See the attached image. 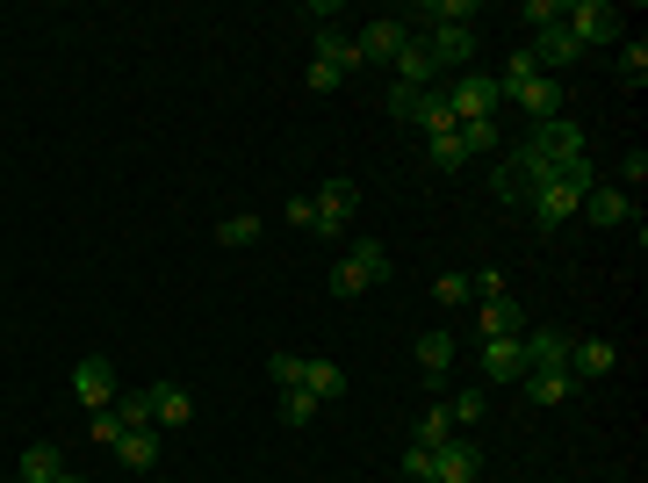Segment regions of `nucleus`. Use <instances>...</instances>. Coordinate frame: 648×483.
I'll return each instance as SVG.
<instances>
[{"instance_id":"obj_1","label":"nucleus","mask_w":648,"mask_h":483,"mask_svg":"<svg viewBox=\"0 0 648 483\" xmlns=\"http://www.w3.org/2000/svg\"><path fill=\"white\" fill-rule=\"evenodd\" d=\"M591 188H598V166H591V152H583V159H569L562 174H548V180H540V188L527 195V217H533V231H562V224L583 209V195H591Z\"/></svg>"},{"instance_id":"obj_2","label":"nucleus","mask_w":648,"mask_h":483,"mask_svg":"<svg viewBox=\"0 0 648 483\" xmlns=\"http://www.w3.org/2000/svg\"><path fill=\"white\" fill-rule=\"evenodd\" d=\"M390 267H396L390 246H382V238H361V246L332 267V296H367L375 282H390Z\"/></svg>"},{"instance_id":"obj_3","label":"nucleus","mask_w":648,"mask_h":483,"mask_svg":"<svg viewBox=\"0 0 648 483\" xmlns=\"http://www.w3.org/2000/svg\"><path fill=\"white\" fill-rule=\"evenodd\" d=\"M620 22L627 14L612 8V0H562V29L591 51V43H620Z\"/></svg>"},{"instance_id":"obj_4","label":"nucleus","mask_w":648,"mask_h":483,"mask_svg":"<svg viewBox=\"0 0 648 483\" xmlns=\"http://www.w3.org/2000/svg\"><path fill=\"white\" fill-rule=\"evenodd\" d=\"M446 109H454V124H483V116L504 109V95L483 72H454V80H446Z\"/></svg>"},{"instance_id":"obj_5","label":"nucleus","mask_w":648,"mask_h":483,"mask_svg":"<svg viewBox=\"0 0 648 483\" xmlns=\"http://www.w3.org/2000/svg\"><path fill=\"white\" fill-rule=\"evenodd\" d=\"M527 152H533V159H548V166H569V159H583V152H591V145H583L577 116H548V124H533Z\"/></svg>"},{"instance_id":"obj_6","label":"nucleus","mask_w":648,"mask_h":483,"mask_svg":"<svg viewBox=\"0 0 648 483\" xmlns=\"http://www.w3.org/2000/svg\"><path fill=\"white\" fill-rule=\"evenodd\" d=\"M361 66H396L404 58V43H411V22L404 14H375V22H361Z\"/></svg>"},{"instance_id":"obj_7","label":"nucleus","mask_w":648,"mask_h":483,"mask_svg":"<svg viewBox=\"0 0 648 483\" xmlns=\"http://www.w3.org/2000/svg\"><path fill=\"white\" fill-rule=\"evenodd\" d=\"M504 101H519V109H527V124H548V116H569V87H562V80H548V72H533V80L504 87Z\"/></svg>"},{"instance_id":"obj_8","label":"nucleus","mask_w":648,"mask_h":483,"mask_svg":"<svg viewBox=\"0 0 648 483\" xmlns=\"http://www.w3.org/2000/svg\"><path fill=\"white\" fill-rule=\"evenodd\" d=\"M311 203H317V238H332V246H338V238H346V217L361 209V188H353V180H324Z\"/></svg>"},{"instance_id":"obj_9","label":"nucleus","mask_w":648,"mask_h":483,"mask_svg":"<svg viewBox=\"0 0 648 483\" xmlns=\"http://www.w3.org/2000/svg\"><path fill=\"white\" fill-rule=\"evenodd\" d=\"M425 58L440 66V80H454V72H469V58H475V29H425Z\"/></svg>"},{"instance_id":"obj_10","label":"nucleus","mask_w":648,"mask_h":483,"mask_svg":"<svg viewBox=\"0 0 648 483\" xmlns=\"http://www.w3.org/2000/svg\"><path fill=\"white\" fill-rule=\"evenodd\" d=\"M72 397H80L87 412H108V404H116V361H108V354H87L80 368H72Z\"/></svg>"},{"instance_id":"obj_11","label":"nucleus","mask_w":648,"mask_h":483,"mask_svg":"<svg viewBox=\"0 0 648 483\" xmlns=\"http://www.w3.org/2000/svg\"><path fill=\"white\" fill-rule=\"evenodd\" d=\"M475 361H483V383H519L527 375V339H475Z\"/></svg>"},{"instance_id":"obj_12","label":"nucleus","mask_w":648,"mask_h":483,"mask_svg":"<svg viewBox=\"0 0 648 483\" xmlns=\"http://www.w3.org/2000/svg\"><path fill=\"white\" fill-rule=\"evenodd\" d=\"M475 476H483V455H475L461 433L432 447V483H475Z\"/></svg>"},{"instance_id":"obj_13","label":"nucleus","mask_w":648,"mask_h":483,"mask_svg":"<svg viewBox=\"0 0 648 483\" xmlns=\"http://www.w3.org/2000/svg\"><path fill=\"white\" fill-rule=\"evenodd\" d=\"M519 390H527V404L554 412V404L577 397V375H569V368H527V375H519Z\"/></svg>"},{"instance_id":"obj_14","label":"nucleus","mask_w":648,"mask_h":483,"mask_svg":"<svg viewBox=\"0 0 648 483\" xmlns=\"http://www.w3.org/2000/svg\"><path fill=\"white\" fill-rule=\"evenodd\" d=\"M475 339H527V310H519V296H498V304L475 310Z\"/></svg>"},{"instance_id":"obj_15","label":"nucleus","mask_w":648,"mask_h":483,"mask_svg":"<svg viewBox=\"0 0 648 483\" xmlns=\"http://www.w3.org/2000/svg\"><path fill=\"white\" fill-rule=\"evenodd\" d=\"M620 368V346L612 339H569V375L577 383H598V375H612Z\"/></svg>"},{"instance_id":"obj_16","label":"nucleus","mask_w":648,"mask_h":483,"mask_svg":"<svg viewBox=\"0 0 648 483\" xmlns=\"http://www.w3.org/2000/svg\"><path fill=\"white\" fill-rule=\"evenodd\" d=\"M583 217H591L598 231H620V224L635 217V195H627V188H606V180H598V188L583 195Z\"/></svg>"},{"instance_id":"obj_17","label":"nucleus","mask_w":648,"mask_h":483,"mask_svg":"<svg viewBox=\"0 0 648 483\" xmlns=\"http://www.w3.org/2000/svg\"><path fill=\"white\" fill-rule=\"evenodd\" d=\"M145 397H151V426H188V418H195V397H188V390H180V383H151L145 390Z\"/></svg>"},{"instance_id":"obj_18","label":"nucleus","mask_w":648,"mask_h":483,"mask_svg":"<svg viewBox=\"0 0 648 483\" xmlns=\"http://www.w3.org/2000/svg\"><path fill=\"white\" fill-rule=\"evenodd\" d=\"M311 58H324V66H338V72H361V43H353L346 29H332V22H317Z\"/></svg>"},{"instance_id":"obj_19","label":"nucleus","mask_w":648,"mask_h":483,"mask_svg":"<svg viewBox=\"0 0 648 483\" xmlns=\"http://www.w3.org/2000/svg\"><path fill=\"white\" fill-rule=\"evenodd\" d=\"M116 462H122V470H137V476L159 470V426H130V433L116 441Z\"/></svg>"},{"instance_id":"obj_20","label":"nucleus","mask_w":648,"mask_h":483,"mask_svg":"<svg viewBox=\"0 0 648 483\" xmlns=\"http://www.w3.org/2000/svg\"><path fill=\"white\" fill-rule=\"evenodd\" d=\"M446 368H454V332H425V339H419V375L440 390Z\"/></svg>"},{"instance_id":"obj_21","label":"nucleus","mask_w":648,"mask_h":483,"mask_svg":"<svg viewBox=\"0 0 648 483\" xmlns=\"http://www.w3.org/2000/svg\"><path fill=\"white\" fill-rule=\"evenodd\" d=\"M14 476H22V483H58V476H66V455H58L51 441H37V447H22Z\"/></svg>"},{"instance_id":"obj_22","label":"nucleus","mask_w":648,"mask_h":483,"mask_svg":"<svg viewBox=\"0 0 648 483\" xmlns=\"http://www.w3.org/2000/svg\"><path fill=\"white\" fill-rule=\"evenodd\" d=\"M411 124H419L425 138H446V130H454V109H446V87H425V95H419V109H411Z\"/></svg>"},{"instance_id":"obj_23","label":"nucleus","mask_w":648,"mask_h":483,"mask_svg":"<svg viewBox=\"0 0 648 483\" xmlns=\"http://www.w3.org/2000/svg\"><path fill=\"white\" fill-rule=\"evenodd\" d=\"M527 368H569V332H527Z\"/></svg>"},{"instance_id":"obj_24","label":"nucleus","mask_w":648,"mask_h":483,"mask_svg":"<svg viewBox=\"0 0 648 483\" xmlns=\"http://www.w3.org/2000/svg\"><path fill=\"white\" fill-rule=\"evenodd\" d=\"M303 390H311V397H346V368H338V361H303Z\"/></svg>"},{"instance_id":"obj_25","label":"nucleus","mask_w":648,"mask_h":483,"mask_svg":"<svg viewBox=\"0 0 648 483\" xmlns=\"http://www.w3.org/2000/svg\"><path fill=\"white\" fill-rule=\"evenodd\" d=\"M425 166H432V174H461V166H469V152H461L454 130H446V138H425Z\"/></svg>"},{"instance_id":"obj_26","label":"nucleus","mask_w":648,"mask_h":483,"mask_svg":"<svg viewBox=\"0 0 648 483\" xmlns=\"http://www.w3.org/2000/svg\"><path fill=\"white\" fill-rule=\"evenodd\" d=\"M454 138H461V152H490V145H498L504 138V124H498V116H483V124H454Z\"/></svg>"},{"instance_id":"obj_27","label":"nucleus","mask_w":648,"mask_h":483,"mask_svg":"<svg viewBox=\"0 0 648 483\" xmlns=\"http://www.w3.org/2000/svg\"><path fill=\"white\" fill-rule=\"evenodd\" d=\"M440 404H446V418H454V426H475V418L490 412L483 390H454V397H440Z\"/></svg>"},{"instance_id":"obj_28","label":"nucleus","mask_w":648,"mask_h":483,"mask_svg":"<svg viewBox=\"0 0 648 483\" xmlns=\"http://www.w3.org/2000/svg\"><path fill=\"white\" fill-rule=\"evenodd\" d=\"M411 441H419V447H440V441H454V418H446V404H432V412L419 418V426H411Z\"/></svg>"},{"instance_id":"obj_29","label":"nucleus","mask_w":648,"mask_h":483,"mask_svg":"<svg viewBox=\"0 0 648 483\" xmlns=\"http://www.w3.org/2000/svg\"><path fill=\"white\" fill-rule=\"evenodd\" d=\"M317 412H324V397H311L303 383H296V390H282V418H288V426H311Z\"/></svg>"},{"instance_id":"obj_30","label":"nucleus","mask_w":648,"mask_h":483,"mask_svg":"<svg viewBox=\"0 0 648 483\" xmlns=\"http://www.w3.org/2000/svg\"><path fill=\"white\" fill-rule=\"evenodd\" d=\"M259 231H267L259 217H224L216 224V246H259Z\"/></svg>"},{"instance_id":"obj_31","label":"nucleus","mask_w":648,"mask_h":483,"mask_svg":"<svg viewBox=\"0 0 648 483\" xmlns=\"http://www.w3.org/2000/svg\"><path fill=\"white\" fill-rule=\"evenodd\" d=\"M116 418H122V433L151 426V397H145V390H116Z\"/></svg>"},{"instance_id":"obj_32","label":"nucleus","mask_w":648,"mask_h":483,"mask_svg":"<svg viewBox=\"0 0 648 483\" xmlns=\"http://www.w3.org/2000/svg\"><path fill=\"white\" fill-rule=\"evenodd\" d=\"M620 87H648V43H620Z\"/></svg>"},{"instance_id":"obj_33","label":"nucleus","mask_w":648,"mask_h":483,"mask_svg":"<svg viewBox=\"0 0 648 483\" xmlns=\"http://www.w3.org/2000/svg\"><path fill=\"white\" fill-rule=\"evenodd\" d=\"M519 22H527L533 37H540V29H554V22H562V0H527V8H519Z\"/></svg>"},{"instance_id":"obj_34","label":"nucleus","mask_w":648,"mask_h":483,"mask_svg":"<svg viewBox=\"0 0 648 483\" xmlns=\"http://www.w3.org/2000/svg\"><path fill=\"white\" fill-rule=\"evenodd\" d=\"M498 296H512V289H504V275H498V267L469 275V304H498Z\"/></svg>"},{"instance_id":"obj_35","label":"nucleus","mask_w":648,"mask_h":483,"mask_svg":"<svg viewBox=\"0 0 648 483\" xmlns=\"http://www.w3.org/2000/svg\"><path fill=\"white\" fill-rule=\"evenodd\" d=\"M87 441H101V447H116V441H122V418H116V404H108V412H87Z\"/></svg>"},{"instance_id":"obj_36","label":"nucleus","mask_w":648,"mask_h":483,"mask_svg":"<svg viewBox=\"0 0 648 483\" xmlns=\"http://www.w3.org/2000/svg\"><path fill=\"white\" fill-rule=\"evenodd\" d=\"M432 296H440L446 310H469V275H440V282H432Z\"/></svg>"},{"instance_id":"obj_37","label":"nucleus","mask_w":648,"mask_h":483,"mask_svg":"<svg viewBox=\"0 0 648 483\" xmlns=\"http://www.w3.org/2000/svg\"><path fill=\"white\" fill-rule=\"evenodd\" d=\"M267 375H274V390H296V383H303V354H274Z\"/></svg>"},{"instance_id":"obj_38","label":"nucleus","mask_w":648,"mask_h":483,"mask_svg":"<svg viewBox=\"0 0 648 483\" xmlns=\"http://www.w3.org/2000/svg\"><path fill=\"white\" fill-rule=\"evenodd\" d=\"M404 476H411V483H432V447L404 441Z\"/></svg>"},{"instance_id":"obj_39","label":"nucleus","mask_w":648,"mask_h":483,"mask_svg":"<svg viewBox=\"0 0 648 483\" xmlns=\"http://www.w3.org/2000/svg\"><path fill=\"white\" fill-rule=\"evenodd\" d=\"M303 87H311V95H332V87H346V72L324 66V58H311V80H303Z\"/></svg>"},{"instance_id":"obj_40","label":"nucleus","mask_w":648,"mask_h":483,"mask_svg":"<svg viewBox=\"0 0 648 483\" xmlns=\"http://www.w3.org/2000/svg\"><path fill=\"white\" fill-rule=\"evenodd\" d=\"M288 224H296V231H317V203H311V195H288Z\"/></svg>"},{"instance_id":"obj_41","label":"nucleus","mask_w":648,"mask_h":483,"mask_svg":"<svg viewBox=\"0 0 648 483\" xmlns=\"http://www.w3.org/2000/svg\"><path fill=\"white\" fill-rule=\"evenodd\" d=\"M620 180H627V195H635V188H641V180H648V152H641V145H635V152H627V159H620Z\"/></svg>"}]
</instances>
